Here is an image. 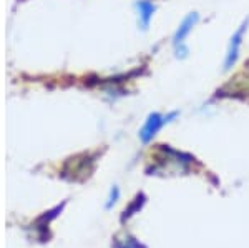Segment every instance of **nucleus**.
Instances as JSON below:
<instances>
[{
    "mask_svg": "<svg viewBox=\"0 0 249 248\" xmlns=\"http://www.w3.org/2000/svg\"><path fill=\"white\" fill-rule=\"evenodd\" d=\"M120 197V190H118V187H113L110 191V197H108V202H107V209H111V207L116 203V200H118Z\"/></svg>",
    "mask_w": 249,
    "mask_h": 248,
    "instance_id": "obj_8",
    "label": "nucleus"
},
{
    "mask_svg": "<svg viewBox=\"0 0 249 248\" xmlns=\"http://www.w3.org/2000/svg\"><path fill=\"white\" fill-rule=\"evenodd\" d=\"M163 125H166L164 115L158 114V112L150 114V115H148V118H146V122H144L143 129L140 130V140H142L143 143H150L151 140L156 137V134L163 129Z\"/></svg>",
    "mask_w": 249,
    "mask_h": 248,
    "instance_id": "obj_2",
    "label": "nucleus"
},
{
    "mask_svg": "<svg viewBox=\"0 0 249 248\" xmlns=\"http://www.w3.org/2000/svg\"><path fill=\"white\" fill-rule=\"evenodd\" d=\"M248 25L249 20L243 23L238 30L232 34V37L230 40V45H228V52H226V58H224V70H231L232 67L236 65L239 58V52H241V45H243V38L248 32Z\"/></svg>",
    "mask_w": 249,
    "mask_h": 248,
    "instance_id": "obj_1",
    "label": "nucleus"
},
{
    "mask_svg": "<svg viewBox=\"0 0 249 248\" xmlns=\"http://www.w3.org/2000/svg\"><path fill=\"white\" fill-rule=\"evenodd\" d=\"M136 9H138V19H140V27L143 30H146L150 27V22L155 15V3L150 2V0H138L136 2Z\"/></svg>",
    "mask_w": 249,
    "mask_h": 248,
    "instance_id": "obj_4",
    "label": "nucleus"
},
{
    "mask_svg": "<svg viewBox=\"0 0 249 248\" xmlns=\"http://www.w3.org/2000/svg\"><path fill=\"white\" fill-rule=\"evenodd\" d=\"M175 55H176V58H184L188 55V47L184 45V42L175 45Z\"/></svg>",
    "mask_w": 249,
    "mask_h": 248,
    "instance_id": "obj_9",
    "label": "nucleus"
},
{
    "mask_svg": "<svg viewBox=\"0 0 249 248\" xmlns=\"http://www.w3.org/2000/svg\"><path fill=\"white\" fill-rule=\"evenodd\" d=\"M144 200H146V197H144L143 193H138V195H136V198L133 200V203H131V205L128 207V209H124L123 215H122V222H124V220H128L130 217H133L135 213H138V211L143 209Z\"/></svg>",
    "mask_w": 249,
    "mask_h": 248,
    "instance_id": "obj_6",
    "label": "nucleus"
},
{
    "mask_svg": "<svg viewBox=\"0 0 249 248\" xmlns=\"http://www.w3.org/2000/svg\"><path fill=\"white\" fill-rule=\"evenodd\" d=\"M199 20V15L198 14H190L186 15V17L183 19V22L179 23V27L176 29L175 35H173V45H178V43H183L184 38L188 37V35L191 34V30L196 27V23H198Z\"/></svg>",
    "mask_w": 249,
    "mask_h": 248,
    "instance_id": "obj_3",
    "label": "nucleus"
},
{
    "mask_svg": "<svg viewBox=\"0 0 249 248\" xmlns=\"http://www.w3.org/2000/svg\"><path fill=\"white\" fill-rule=\"evenodd\" d=\"M113 248H146L130 233H118L113 237Z\"/></svg>",
    "mask_w": 249,
    "mask_h": 248,
    "instance_id": "obj_5",
    "label": "nucleus"
},
{
    "mask_svg": "<svg viewBox=\"0 0 249 248\" xmlns=\"http://www.w3.org/2000/svg\"><path fill=\"white\" fill-rule=\"evenodd\" d=\"M63 207H65V202H63V203H62V205L55 207V209H53V210H50V211H45V213H43V215H42V217H40V218L37 220V223H38V225H42V227H47V225H48V223H50V222H52V220H53V218H57V217H58V213H60V211H62V210H63Z\"/></svg>",
    "mask_w": 249,
    "mask_h": 248,
    "instance_id": "obj_7",
    "label": "nucleus"
}]
</instances>
